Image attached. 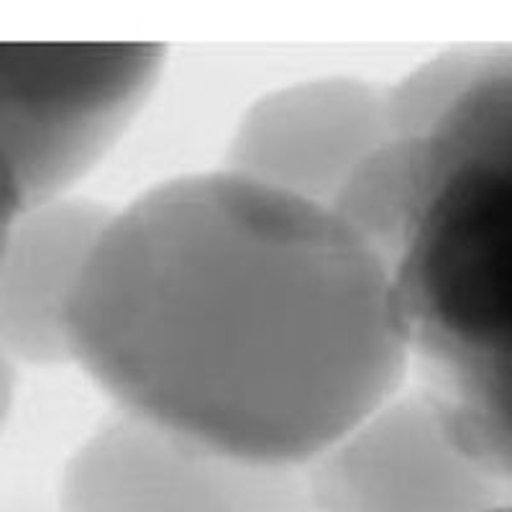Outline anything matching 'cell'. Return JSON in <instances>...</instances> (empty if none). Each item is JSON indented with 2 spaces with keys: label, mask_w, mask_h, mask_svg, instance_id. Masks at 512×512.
I'll return each mask as SVG.
<instances>
[{
  "label": "cell",
  "mask_w": 512,
  "mask_h": 512,
  "mask_svg": "<svg viewBox=\"0 0 512 512\" xmlns=\"http://www.w3.org/2000/svg\"><path fill=\"white\" fill-rule=\"evenodd\" d=\"M159 44H0V154L26 208L72 195L164 72Z\"/></svg>",
  "instance_id": "obj_3"
},
{
  "label": "cell",
  "mask_w": 512,
  "mask_h": 512,
  "mask_svg": "<svg viewBox=\"0 0 512 512\" xmlns=\"http://www.w3.org/2000/svg\"><path fill=\"white\" fill-rule=\"evenodd\" d=\"M512 70L505 44H464L446 49L384 88L392 136L425 134L497 72Z\"/></svg>",
  "instance_id": "obj_8"
},
{
  "label": "cell",
  "mask_w": 512,
  "mask_h": 512,
  "mask_svg": "<svg viewBox=\"0 0 512 512\" xmlns=\"http://www.w3.org/2000/svg\"><path fill=\"white\" fill-rule=\"evenodd\" d=\"M313 512H487L510 479L461 441L441 402L402 384L303 466Z\"/></svg>",
  "instance_id": "obj_4"
},
{
  "label": "cell",
  "mask_w": 512,
  "mask_h": 512,
  "mask_svg": "<svg viewBox=\"0 0 512 512\" xmlns=\"http://www.w3.org/2000/svg\"><path fill=\"white\" fill-rule=\"evenodd\" d=\"M16 369L11 356L0 349V431H3V425L11 415L13 400H16Z\"/></svg>",
  "instance_id": "obj_10"
},
{
  "label": "cell",
  "mask_w": 512,
  "mask_h": 512,
  "mask_svg": "<svg viewBox=\"0 0 512 512\" xmlns=\"http://www.w3.org/2000/svg\"><path fill=\"white\" fill-rule=\"evenodd\" d=\"M24 210V192H21L11 167H8V162L3 159V154H0V249L6 246L13 226L18 223V218L24 216Z\"/></svg>",
  "instance_id": "obj_9"
},
{
  "label": "cell",
  "mask_w": 512,
  "mask_h": 512,
  "mask_svg": "<svg viewBox=\"0 0 512 512\" xmlns=\"http://www.w3.org/2000/svg\"><path fill=\"white\" fill-rule=\"evenodd\" d=\"M510 169L512 123H502L454 159L387 262L418 387L505 477H512Z\"/></svg>",
  "instance_id": "obj_2"
},
{
  "label": "cell",
  "mask_w": 512,
  "mask_h": 512,
  "mask_svg": "<svg viewBox=\"0 0 512 512\" xmlns=\"http://www.w3.org/2000/svg\"><path fill=\"white\" fill-rule=\"evenodd\" d=\"M390 136L384 88L349 75L310 77L246 108L223 169L331 210L354 169Z\"/></svg>",
  "instance_id": "obj_6"
},
{
  "label": "cell",
  "mask_w": 512,
  "mask_h": 512,
  "mask_svg": "<svg viewBox=\"0 0 512 512\" xmlns=\"http://www.w3.org/2000/svg\"><path fill=\"white\" fill-rule=\"evenodd\" d=\"M70 351L121 413L282 466L315 459L410 369L369 246L328 208L228 169L113 210Z\"/></svg>",
  "instance_id": "obj_1"
},
{
  "label": "cell",
  "mask_w": 512,
  "mask_h": 512,
  "mask_svg": "<svg viewBox=\"0 0 512 512\" xmlns=\"http://www.w3.org/2000/svg\"><path fill=\"white\" fill-rule=\"evenodd\" d=\"M113 208L64 195L31 205L0 249V349L13 364H72L70 315Z\"/></svg>",
  "instance_id": "obj_7"
},
{
  "label": "cell",
  "mask_w": 512,
  "mask_h": 512,
  "mask_svg": "<svg viewBox=\"0 0 512 512\" xmlns=\"http://www.w3.org/2000/svg\"><path fill=\"white\" fill-rule=\"evenodd\" d=\"M59 512H313L303 466L264 464L113 410L70 456Z\"/></svg>",
  "instance_id": "obj_5"
}]
</instances>
